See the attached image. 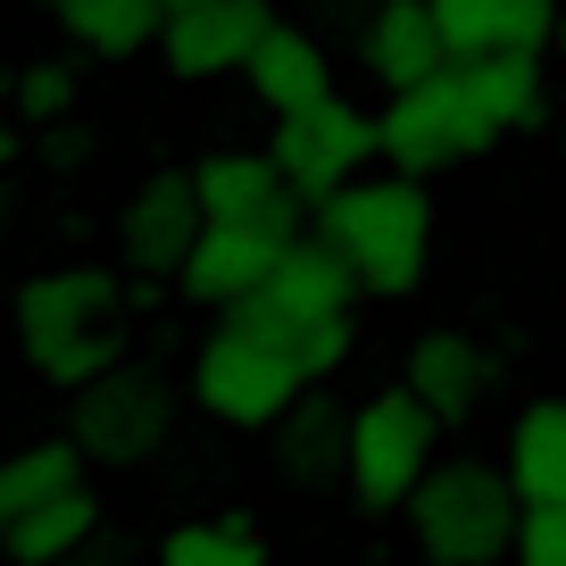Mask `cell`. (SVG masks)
Returning a JSON list of instances; mask_svg holds the SVG:
<instances>
[{
    "mask_svg": "<svg viewBox=\"0 0 566 566\" xmlns=\"http://www.w3.org/2000/svg\"><path fill=\"white\" fill-rule=\"evenodd\" d=\"M209 233V209H200V184L192 167H159V176H142L117 209V259L134 275H184V259L200 250Z\"/></svg>",
    "mask_w": 566,
    "mask_h": 566,
    "instance_id": "10",
    "label": "cell"
},
{
    "mask_svg": "<svg viewBox=\"0 0 566 566\" xmlns=\"http://www.w3.org/2000/svg\"><path fill=\"white\" fill-rule=\"evenodd\" d=\"M42 9H67V0H42Z\"/></svg>",
    "mask_w": 566,
    "mask_h": 566,
    "instance_id": "26",
    "label": "cell"
},
{
    "mask_svg": "<svg viewBox=\"0 0 566 566\" xmlns=\"http://www.w3.org/2000/svg\"><path fill=\"white\" fill-rule=\"evenodd\" d=\"M358 292H367V283H358L350 266L317 242V233H301V242L275 259V275H266L259 292L233 308V325L266 334L283 358H292V367L308 375V384H325V375H342V358H350Z\"/></svg>",
    "mask_w": 566,
    "mask_h": 566,
    "instance_id": "3",
    "label": "cell"
},
{
    "mask_svg": "<svg viewBox=\"0 0 566 566\" xmlns=\"http://www.w3.org/2000/svg\"><path fill=\"white\" fill-rule=\"evenodd\" d=\"M301 391H308V375L266 334H250V325H233V317L217 325V334L200 342V358H192V400L209 408L217 424H242V433H266Z\"/></svg>",
    "mask_w": 566,
    "mask_h": 566,
    "instance_id": "8",
    "label": "cell"
},
{
    "mask_svg": "<svg viewBox=\"0 0 566 566\" xmlns=\"http://www.w3.org/2000/svg\"><path fill=\"white\" fill-rule=\"evenodd\" d=\"M317 242L367 283L375 301H408L433 266V192L424 176H358L334 200H317Z\"/></svg>",
    "mask_w": 566,
    "mask_h": 566,
    "instance_id": "2",
    "label": "cell"
},
{
    "mask_svg": "<svg viewBox=\"0 0 566 566\" xmlns=\"http://www.w3.org/2000/svg\"><path fill=\"white\" fill-rule=\"evenodd\" d=\"M266 150H275V167L292 176V192L317 209V200H334L342 184H358L375 159H384V117H367V108H350L342 92H325L317 108L275 117Z\"/></svg>",
    "mask_w": 566,
    "mask_h": 566,
    "instance_id": "9",
    "label": "cell"
},
{
    "mask_svg": "<svg viewBox=\"0 0 566 566\" xmlns=\"http://www.w3.org/2000/svg\"><path fill=\"white\" fill-rule=\"evenodd\" d=\"M350 424H358V408H342L325 384H308L301 400L266 424L275 475L292 483V492H334V483H350Z\"/></svg>",
    "mask_w": 566,
    "mask_h": 566,
    "instance_id": "13",
    "label": "cell"
},
{
    "mask_svg": "<svg viewBox=\"0 0 566 566\" xmlns=\"http://www.w3.org/2000/svg\"><path fill=\"white\" fill-rule=\"evenodd\" d=\"M67 433L92 467H142L159 459L176 433V384L142 358H117L108 375H92L84 391H67Z\"/></svg>",
    "mask_w": 566,
    "mask_h": 566,
    "instance_id": "7",
    "label": "cell"
},
{
    "mask_svg": "<svg viewBox=\"0 0 566 566\" xmlns=\"http://www.w3.org/2000/svg\"><path fill=\"white\" fill-rule=\"evenodd\" d=\"M500 459H509L525 509H566V400H525L516 408Z\"/></svg>",
    "mask_w": 566,
    "mask_h": 566,
    "instance_id": "19",
    "label": "cell"
},
{
    "mask_svg": "<svg viewBox=\"0 0 566 566\" xmlns=\"http://www.w3.org/2000/svg\"><path fill=\"white\" fill-rule=\"evenodd\" d=\"M159 566H266V542L250 516H192L159 542Z\"/></svg>",
    "mask_w": 566,
    "mask_h": 566,
    "instance_id": "23",
    "label": "cell"
},
{
    "mask_svg": "<svg viewBox=\"0 0 566 566\" xmlns=\"http://www.w3.org/2000/svg\"><path fill=\"white\" fill-rule=\"evenodd\" d=\"M509 566H566V509H525Z\"/></svg>",
    "mask_w": 566,
    "mask_h": 566,
    "instance_id": "25",
    "label": "cell"
},
{
    "mask_svg": "<svg viewBox=\"0 0 566 566\" xmlns=\"http://www.w3.org/2000/svg\"><path fill=\"white\" fill-rule=\"evenodd\" d=\"M18 117L25 125H67L75 117V67L67 59H34L18 75Z\"/></svg>",
    "mask_w": 566,
    "mask_h": 566,
    "instance_id": "24",
    "label": "cell"
},
{
    "mask_svg": "<svg viewBox=\"0 0 566 566\" xmlns=\"http://www.w3.org/2000/svg\"><path fill=\"white\" fill-rule=\"evenodd\" d=\"M358 59L367 75L391 92H417L450 67V42H442V18H433V0H375L367 25H358Z\"/></svg>",
    "mask_w": 566,
    "mask_h": 566,
    "instance_id": "15",
    "label": "cell"
},
{
    "mask_svg": "<svg viewBox=\"0 0 566 566\" xmlns=\"http://www.w3.org/2000/svg\"><path fill=\"white\" fill-rule=\"evenodd\" d=\"M18 342L25 367L59 391H84L125 358V283L108 266H51L18 283Z\"/></svg>",
    "mask_w": 566,
    "mask_h": 566,
    "instance_id": "4",
    "label": "cell"
},
{
    "mask_svg": "<svg viewBox=\"0 0 566 566\" xmlns=\"http://www.w3.org/2000/svg\"><path fill=\"white\" fill-rule=\"evenodd\" d=\"M450 59H542L558 9L549 0H433Z\"/></svg>",
    "mask_w": 566,
    "mask_h": 566,
    "instance_id": "17",
    "label": "cell"
},
{
    "mask_svg": "<svg viewBox=\"0 0 566 566\" xmlns=\"http://www.w3.org/2000/svg\"><path fill=\"white\" fill-rule=\"evenodd\" d=\"M84 450H75V433H59V442H25L18 459L0 467V525L9 516H25V509H51V500H67V492H84Z\"/></svg>",
    "mask_w": 566,
    "mask_h": 566,
    "instance_id": "21",
    "label": "cell"
},
{
    "mask_svg": "<svg viewBox=\"0 0 566 566\" xmlns=\"http://www.w3.org/2000/svg\"><path fill=\"white\" fill-rule=\"evenodd\" d=\"M549 84L542 59H450L433 84L391 92L375 117H384V167L400 176H450V167L483 159L500 134L516 125H542Z\"/></svg>",
    "mask_w": 566,
    "mask_h": 566,
    "instance_id": "1",
    "label": "cell"
},
{
    "mask_svg": "<svg viewBox=\"0 0 566 566\" xmlns=\"http://www.w3.org/2000/svg\"><path fill=\"white\" fill-rule=\"evenodd\" d=\"M492 384H500V367L467 325H433V334H417L408 358H400V391H417L442 424H475L483 400H492Z\"/></svg>",
    "mask_w": 566,
    "mask_h": 566,
    "instance_id": "14",
    "label": "cell"
},
{
    "mask_svg": "<svg viewBox=\"0 0 566 566\" xmlns=\"http://www.w3.org/2000/svg\"><path fill=\"white\" fill-rule=\"evenodd\" d=\"M84 542H101V500L92 492H67V500H51V509L9 516V558L18 566H67Z\"/></svg>",
    "mask_w": 566,
    "mask_h": 566,
    "instance_id": "22",
    "label": "cell"
},
{
    "mask_svg": "<svg viewBox=\"0 0 566 566\" xmlns=\"http://www.w3.org/2000/svg\"><path fill=\"white\" fill-rule=\"evenodd\" d=\"M283 250H292V242H275V233L209 226V233H200V250L184 259V275H176V283H184V301H192V308H226V317H233V308H242L250 292L275 275Z\"/></svg>",
    "mask_w": 566,
    "mask_h": 566,
    "instance_id": "16",
    "label": "cell"
},
{
    "mask_svg": "<svg viewBox=\"0 0 566 566\" xmlns=\"http://www.w3.org/2000/svg\"><path fill=\"white\" fill-rule=\"evenodd\" d=\"M167 9H192V0H167Z\"/></svg>",
    "mask_w": 566,
    "mask_h": 566,
    "instance_id": "27",
    "label": "cell"
},
{
    "mask_svg": "<svg viewBox=\"0 0 566 566\" xmlns=\"http://www.w3.org/2000/svg\"><path fill=\"white\" fill-rule=\"evenodd\" d=\"M250 92H259V108H275V117H292V108H317L325 92H334V59H325L317 34H301V25H266V42L250 51Z\"/></svg>",
    "mask_w": 566,
    "mask_h": 566,
    "instance_id": "18",
    "label": "cell"
},
{
    "mask_svg": "<svg viewBox=\"0 0 566 566\" xmlns=\"http://www.w3.org/2000/svg\"><path fill=\"white\" fill-rule=\"evenodd\" d=\"M558 134H566V125H558Z\"/></svg>",
    "mask_w": 566,
    "mask_h": 566,
    "instance_id": "28",
    "label": "cell"
},
{
    "mask_svg": "<svg viewBox=\"0 0 566 566\" xmlns=\"http://www.w3.org/2000/svg\"><path fill=\"white\" fill-rule=\"evenodd\" d=\"M200 209L209 226H242V233H275V242H301V209L308 200L292 192V176L275 167V150H209L192 167Z\"/></svg>",
    "mask_w": 566,
    "mask_h": 566,
    "instance_id": "11",
    "label": "cell"
},
{
    "mask_svg": "<svg viewBox=\"0 0 566 566\" xmlns=\"http://www.w3.org/2000/svg\"><path fill=\"white\" fill-rule=\"evenodd\" d=\"M516 525H525V492H516L509 459L450 450L408 500V533H417L424 566H509Z\"/></svg>",
    "mask_w": 566,
    "mask_h": 566,
    "instance_id": "5",
    "label": "cell"
},
{
    "mask_svg": "<svg viewBox=\"0 0 566 566\" xmlns=\"http://www.w3.org/2000/svg\"><path fill=\"white\" fill-rule=\"evenodd\" d=\"M59 25H67L92 59H134V51H159L167 0H67Z\"/></svg>",
    "mask_w": 566,
    "mask_h": 566,
    "instance_id": "20",
    "label": "cell"
},
{
    "mask_svg": "<svg viewBox=\"0 0 566 566\" xmlns=\"http://www.w3.org/2000/svg\"><path fill=\"white\" fill-rule=\"evenodd\" d=\"M266 0H192V9H167V34H159V59L167 75L184 84H217V75H242L250 51L266 42Z\"/></svg>",
    "mask_w": 566,
    "mask_h": 566,
    "instance_id": "12",
    "label": "cell"
},
{
    "mask_svg": "<svg viewBox=\"0 0 566 566\" xmlns=\"http://www.w3.org/2000/svg\"><path fill=\"white\" fill-rule=\"evenodd\" d=\"M442 433L450 424L417 400V391H375L350 424V492L367 516H408L417 483L442 467Z\"/></svg>",
    "mask_w": 566,
    "mask_h": 566,
    "instance_id": "6",
    "label": "cell"
}]
</instances>
